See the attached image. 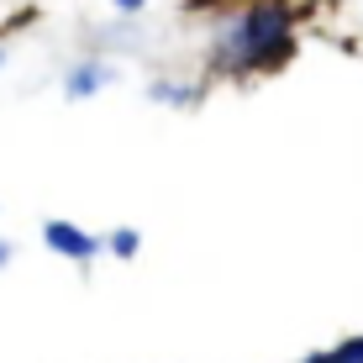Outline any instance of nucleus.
<instances>
[{
    "mask_svg": "<svg viewBox=\"0 0 363 363\" xmlns=\"http://www.w3.org/2000/svg\"><path fill=\"white\" fill-rule=\"evenodd\" d=\"M295 48V11L284 0H253L216 32V58L221 69H279Z\"/></svg>",
    "mask_w": 363,
    "mask_h": 363,
    "instance_id": "nucleus-1",
    "label": "nucleus"
},
{
    "mask_svg": "<svg viewBox=\"0 0 363 363\" xmlns=\"http://www.w3.org/2000/svg\"><path fill=\"white\" fill-rule=\"evenodd\" d=\"M43 242H48V253H58V258H69V264H95L100 258V237H90L84 227H74V221H43Z\"/></svg>",
    "mask_w": 363,
    "mask_h": 363,
    "instance_id": "nucleus-2",
    "label": "nucleus"
},
{
    "mask_svg": "<svg viewBox=\"0 0 363 363\" xmlns=\"http://www.w3.org/2000/svg\"><path fill=\"white\" fill-rule=\"evenodd\" d=\"M106 84H116V64L100 58V53H84V58H74L69 74H64V100H90V95L106 90Z\"/></svg>",
    "mask_w": 363,
    "mask_h": 363,
    "instance_id": "nucleus-3",
    "label": "nucleus"
},
{
    "mask_svg": "<svg viewBox=\"0 0 363 363\" xmlns=\"http://www.w3.org/2000/svg\"><path fill=\"white\" fill-rule=\"evenodd\" d=\"M147 100H158V106H195L200 90L195 84H179V79H153L147 84Z\"/></svg>",
    "mask_w": 363,
    "mask_h": 363,
    "instance_id": "nucleus-4",
    "label": "nucleus"
},
{
    "mask_svg": "<svg viewBox=\"0 0 363 363\" xmlns=\"http://www.w3.org/2000/svg\"><path fill=\"white\" fill-rule=\"evenodd\" d=\"M100 247H111V258H137V247H143V237H137L132 227H116V232H111V237H106V242H100Z\"/></svg>",
    "mask_w": 363,
    "mask_h": 363,
    "instance_id": "nucleus-5",
    "label": "nucleus"
},
{
    "mask_svg": "<svg viewBox=\"0 0 363 363\" xmlns=\"http://www.w3.org/2000/svg\"><path fill=\"white\" fill-rule=\"evenodd\" d=\"M332 358L337 363H363V337H347L342 347H332Z\"/></svg>",
    "mask_w": 363,
    "mask_h": 363,
    "instance_id": "nucleus-6",
    "label": "nucleus"
},
{
    "mask_svg": "<svg viewBox=\"0 0 363 363\" xmlns=\"http://www.w3.org/2000/svg\"><path fill=\"white\" fill-rule=\"evenodd\" d=\"M111 6H116V11H121V16H137V11H143V6H147V0H111Z\"/></svg>",
    "mask_w": 363,
    "mask_h": 363,
    "instance_id": "nucleus-7",
    "label": "nucleus"
},
{
    "mask_svg": "<svg viewBox=\"0 0 363 363\" xmlns=\"http://www.w3.org/2000/svg\"><path fill=\"white\" fill-rule=\"evenodd\" d=\"M11 253H16V247H11V237H0V269L11 264Z\"/></svg>",
    "mask_w": 363,
    "mask_h": 363,
    "instance_id": "nucleus-8",
    "label": "nucleus"
},
{
    "mask_svg": "<svg viewBox=\"0 0 363 363\" xmlns=\"http://www.w3.org/2000/svg\"><path fill=\"white\" fill-rule=\"evenodd\" d=\"M300 363H337L332 353H311V358H300Z\"/></svg>",
    "mask_w": 363,
    "mask_h": 363,
    "instance_id": "nucleus-9",
    "label": "nucleus"
},
{
    "mask_svg": "<svg viewBox=\"0 0 363 363\" xmlns=\"http://www.w3.org/2000/svg\"><path fill=\"white\" fill-rule=\"evenodd\" d=\"M0 69H6V43H0Z\"/></svg>",
    "mask_w": 363,
    "mask_h": 363,
    "instance_id": "nucleus-10",
    "label": "nucleus"
}]
</instances>
